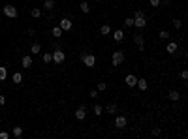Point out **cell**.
<instances>
[{"label": "cell", "instance_id": "1", "mask_svg": "<svg viewBox=\"0 0 188 139\" xmlns=\"http://www.w3.org/2000/svg\"><path fill=\"white\" fill-rule=\"evenodd\" d=\"M81 60H83V64H85L87 68H94V64H96V57L94 55H89V53H83Z\"/></svg>", "mask_w": 188, "mask_h": 139}, {"label": "cell", "instance_id": "2", "mask_svg": "<svg viewBox=\"0 0 188 139\" xmlns=\"http://www.w3.org/2000/svg\"><path fill=\"white\" fill-rule=\"evenodd\" d=\"M4 15L10 17V19H15L17 17V8L11 6V4H6V6H4Z\"/></svg>", "mask_w": 188, "mask_h": 139}, {"label": "cell", "instance_id": "3", "mask_svg": "<svg viewBox=\"0 0 188 139\" xmlns=\"http://www.w3.org/2000/svg\"><path fill=\"white\" fill-rule=\"evenodd\" d=\"M111 62H113V66H121L124 62V53L122 51H115L113 57H111Z\"/></svg>", "mask_w": 188, "mask_h": 139}, {"label": "cell", "instance_id": "4", "mask_svg": "<svg viewBox=\"0 0 188 139\" xmlns=\"http://www.w3.org/2000/svg\"><path fill=\"white\" fill-rule=\"evenodd\" d=\"M51 57H53V62H55V64H62V62L66 60V55H64V51H60V49H57L53 55H51Z\"/></svg>", "mask_w": 188, "mask_h": 139}, {"label": "cell", "instance_id": "5", "mask_svg": "<svg viewBox=\"0 0 188 139\" xmlns=\"http://www.w3.org/2000/svg\"><path fill=\"white\" fill-rule=\"evenodd\" d=\"M115 126H117L119 130L126 128V126H128V118L124 117V115H117V118H115Z\"/></svg>", "mask_w": 188, "mask_h": 139}, {"label": "cell", "instance_id": "6", "mask_svg": "<svg viewBox=\"0 0 188 139\" xmlns=\"http://www.w3.org/2000/svg\"><path fill=\"white\" fill-rule=\"evenodd\" d=\"M134 43L139 47V51H143V43H145V38H143V34H135V36H134Z\"/></svg>", "mask_w": 188, "mask_h": 139}, {"label": "cell", "instance_id": "7", "mask_svg": "<svg viewBox=\"0 0 188 139\" xmlns=\"http://www.w3.org/2000/svg\"><path fill=\"white\" fill-rule=\"evenodd\" d=\"M124 83L128 86H135V83H137V77H135L134 73H128L126 77H124Z\"/></svg>", "mask_w": 188, "mask_h": 139}, {"label": "cell", "instance_id": "8", "mask_svg": "<svg viewBox=\"0 0 188 139\" xmlns=\"http://www.w3.org/2000/svg\"><path fill=\"white\" fill-rule=\"evenodd\" d=\"M134 26H137V28H145L147 26V19L145 17H135L134 19Z\"/></svg>", "mask_w": 188, "mask_h": 139}, {"label": "cell", "instance_id": "9", "mask_svg": "<svg viewBox=\"0 0 188 139\" xmlns=\"http://www.w3.org/2000/svg\"><path fill=\"white\" fill-rule=\"evenodd\" d=\"M21 64H23V68H30L32 66V57L30 55H25V57L21 58Z\"/></svg>", "mask_w": 188, "mask_h": 139}, {"label": "cell", "instance_id": "10", "mask_svg": "<svg viewBox=\"0 0 188 139\" xmlns=\"http://www.w3.org/2000/svg\"><path fill=\"white\" fill-rule=\"evenodd\" d=\"M75 117H77L79 118V120H83V118H85L87 117V109H85V107H77V111H75Z\"/></svg>", "mask_w": 188, "mask_h": 139}, {"label": "cell", "instance_id": "11", "mask_svg": "<svg viewBox=\"0 0 188 139\" xmlns=\"http://www.w3.org/2000/svg\"><path fill=\"white\" fill-rule=\"evenodd\" d=\"M58 26H60L62 30H71V21H70V19H62Z\"/></svg>", "mask_w": 188, "mask_h": 139}, {"label": "cell", "instance_id": "12", "mask_svg": "<svg viewBox=\"0 0 188 139\" xmlns=\"http://www.w3.org/2000/svg\"><path fill=\"white\" fill-rule=\"evenodd\" d=\"M166 51L169 55H173L175 51H177V41H169V43H167V47H166Z\"/></svg>", "mask_w": 188, "mask_h": 139}, {"label": "cell", "instance_id": "13", "mask_svg": "<svg viewBox=\"0 0 188 139\" xmlns=\"http://www.w3.org/2000/svg\"><path fill=\"white\" fill-rule=\"evenodd\" d=\"M113 39L115 41H122V39H124V32H122V30H115L113 32Z\"/></svg>", "mask_w": 188, "mask_h": 139}, {"label": "cell", "instance_id": "14", "mask_svg": "<svg viewBox=\"0 0 188 139\" xmlns=\"http://www.w3.org/2000/svg\"><path fill=\"white\" fill-rule=\"evenodd\" d=\"M167 98H169L171 102H177L179 98H181V94H179L177 90H169V94H167Z\"/></svg>", "mask_w": 188, "mask_h": 139}, {"label": "cell", "instance_id": "15", "mask_svg": "<svg viewBox=\"0 0 188 139\" xmlns=\"http://www.w3.org/2000/svg\"><path fill=\"white\" fill-rule=\"evenodd\" d=\"M135 85L139 86V90H147L149 83H147V79H137V83H135Z\"/></svg>", "mask_w": 188, "mask_h": 139}, {"label": "cell", "instance_id": "16", "mask_svg": "<svg viewBox=\"0 0 188 139\" xmlns=\"http://www.w3.org/2000/svg\"><path fill=\"white\" fill-rule=\"evenodd\" d=\"M11 81H13L15 85H21V83H23V73H19V71H17V73H13Z\"/></svg>", "mask_w": 188, "mask_h": 139}, {"label": "cell", "instance_id": "17", "mask_svg": "<svg viewBox=\"0 0 188 139\" xmlns=\"http://www.w3.org/2000/svg\"><path fill=\"white\" fill-rule=\"evenodd\" d=\"M30 53H32V55H38V53H42V45H40V43H32V47H30Z\"/></svg>", "mask_w": 188, "mask_h": 139}, {"label": "cell", "instance_id": "18", "mask_svg": "<svg viewBox=\"0 0 188 139\" xmlns=\"http://www.w3.org/2000/svg\"><path fill=\"white\" fill-rule=\"evenodd\" d=\"M117 105H115V104H109V105H107L105 107V113H109V115H115V113H117Z\"/></svg>", "mask_w": 188, "mask_h": 139}, {"label": "cell", "instance_id": "19", "mask_svg": "<svg viewBox=\"0 0 188 139\" xmlns=\"http://www.w3.org/2000/svg\"><path fill=\"white\" fill-rule=\"evenodd\" d=\"M43 8H45V10H53L55 8V0H45V2H43Z\"/></svg>", "mask_w": 188, "mask_h": 139}, {"label": "cell", "instance_id": "20", "mask_svg": "<svg viewBox=\"0 0 188 139\" xmlns=\"http://www.w3.org/2000/svg\"><path fill=\"white\" fill-rule=\"evenodd\" d=\"M51 32H53L55 38H60V36H62V28H60V26H53V30H51Z\"/></svg>", "mask_w": 188, "mask_h": 139}, {"label": "cell", "instance_id": "21", "mask_svg": "<svg viewBox=\"0 0 188 139\" xmlns=\"http://www.w3.org/2000/svg\"><path fill=\"white\" fill-rule=\"evenodd\" d=\"M23 136V128H21V126H15V128H13V137H21Z\"/></svg>", "mask_w": 188, "mask_h": 139}, {"label": "cell", "instance_id": "22", "mask_svg": "<svg viewBox=\"0 0 188 139\" xmlns=\"http://www.w3.org/2000/svg\"><path fill=\"white\" fill-rule=\"evenodd\" d=\"M6 77H8V70H6V66H0V81H4Z\"/></svg>", "mask_w": 188, "mask_h": 139}, {"label": "cell", "instance_id": "23", "mask_svg": "<svg viewBox=\"0 0 188 139\" xmlns=\"http://www.w3.org/2000/svg\"><path fill=\"white\" fill-rule=\"evenodd\" d=\"M79 6H81V11H83V13H89V11H90V6H89V2H81Z\"/></svg>", "mask_w": 188, "mask_h": 139}, {"label": "cell", "instance_id": "24", "mask_svg": "<svg viewBox=\"0 0 188 139\" xmlns=\"http://www.w3.org/2000/svg\"><path fill=\"white\" fill-rule=\"evenodd\" d=\"M92 111H94V115H96V117H102V105H98V104H96L94 107H92Z\"/></svg>", "mask_w": 188, "mask_h": 139}, {"label": "cell", "instance_id": "25", "mask_svg": "<svg viewBox=\"0 0 188 139\" xmlns=\"http://www.w3.org/2000/svg\"><path fill=\"white\" fill-rule=\"evenodd\" d=\"M109 32H111L109 25H102V28H100V34H103V36H105V34H109Z\"/></svg>", "mask_w": 188, "mask_h": 139}, {"label": "cell", "instance_id": "26", "mask_svg": "<svg viewBox=\"0 0 188 139\" xmlns=\"http://www.w3.org/2000/svg\"><path fill=\"white\" fill-rule=\"evenodd\" d=\"M30 15H32V17H34V19H38L40 15H42V11H40V8H34V10L30 11Z\"/></svg>", "mask_w": 188, "mask_h": 139}, {"label": "cell", "instance_id": "27", "mask_svg": "<svg viewBox=\"0 0 188 139\" xmlns=\"http://www.w3.org/2000/svg\"><path fill=\"white\" fill-rule=\"evenodd\" d=\"M105 89H107V85H105L103 81H100V83H98V86H96V90H98V92H103Z\"/></svg>", "mask_w": 188, "mask_h": 139}, {"label": "cell", "instance_id": "28", "mask_svg": "<svg viewBox=\"0 0 188 139\" xmlns=\"http://www.w3.org/2000/svg\"><path fill=\"white\" fill-rule=\"evenodd\" d=\"M124 26L132 28V26H134V17H128V19H124Z\"/></svg>", "mask_w": 188, "mask_h": 139}, {"label": "cell", "instance_id": "29", "mask_svg": "<svg viewBox=\"0 0 188 139\" xmlns=\"http://www.w3.org/2000/svg\"><path fill=\"white\" fill-rule=\"evenodd\" d=\"M43 62H45V64L53 62V57H51V53H45V55H43Z\"/></svg>", "mask_w": 188, "mask_h": 139}, {"label": "cell", "instance_id": "30", "mask_svg": "<svg viewBox=\"0 0 188 139\" xmlns=\"http://www.w3.org/2000/svg\"><path fill=\"white\" fill-rule=\"evenodd\" d=\"M160 38H162V39H167V38H169V32H167V30H160Z\"/></svg>", "mask_w": 188, "mask_h": 139}, {"label": "cell", "instance_id": "31", "mask_svg": "<svg viewBox=\"0 0 188 139\" xmlns=\"http://www.w3.org/2000/svg\"><path fill=\"white\" fill-rule=\"evenodd\" d=\"M173 26H175V28H181V26H182V23L179 21V19H173Z\"/></svg>", "mask_w": 188, "mask_h": 139}, {"label": "cell", "instance_id": "32", "mask_svg": "<svg viewBox=\"0 0 188 139\" xmlns=\"http://www.w3.org/2000/svg\"><path fill=\"white\" fill-rule=\"evenodd\" d=\"M135 17H145V13H143L141 10H137V11H135V13H134V19H135Z\"/></svg>", "mask_w": 188, "mask_h": 139}, {"label": "cell", "instance_id": "33", "mask_svg": "<svg viewBox=\"0 0 188 139\" xmlns=\"http://www.w3.org/2000/svg\"><path fill=\"white\" fill-rule=\"evenodd\" d=\"M0 139H10V133L8 132H0Z\"/></svg>", "mask_w": 188, "mask_h": 139}, {"label": "cell", "instance_id": "34", "mask_svg": "<svg viewBox=\"0 0 188 139\" xmlns=\"http://www.w3.org/2000/svg\"><path fill=\"white\" fill-rule=\"evenodd\" d=\"M181 79H185V81L188 79V71H186V70H182V71H181Z\"/></svg>", "mask_w": 188, "mask_h": 139}, {"label": "cell", "instance_id": "35", "mask_svg": "<svg viewBox=\"0 0 188 139\" xmlns=\"http://www.w3.org/2000/svg\"><path fill=\"white\" fill-rule=\"evenodd\" d=\"M89 96H90V98H98V90H90Z\"/></svg>", "mask_w": 188, "mask_h": 139}, {"label": "cell", "instance_id": "36", "mask_svg": "<svg viewBox=\"0 0 188 139\" xmlns=\"http://www.w3.org/2000/svg\"><path fill=\"white\" fill-rule=\"evenodd\" d=\"M151 6H154V8H158V6H160V0H151Z\"/></svg>", "mask_w": 188, "mask_h": 139}, {"label": "cell", "instance_id": "37", "mask_svg": "<svg viewBox=\"0 0 188 139\" xmlns=\"http://www.w3.org/2000/svg\"><path fill=\"white\" fill-rule=\"evenodd\" d=\"M160 133H162V132H160V128H153V136H160Z\"/></svg>", "mask_w": 188, "mask_h": 139}, {"label": "cell", "instance_id": "38", "mask_svg": "<svg viewBox=\"0 0 188 139\" xmlns=\"http://www.w3.org/2000/svg\"><path fill=\"white\" fill-rule=\"evenodd\" d=\"M4 104H6V98H4V96H0V107H2Z\"/></svg>", "mask_w": 188, "mask_h": 139}]
</instances>
